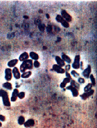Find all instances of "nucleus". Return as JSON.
<instances>
[{
  "label": "nucleus",
  "instance_id": "17",
  "mask_svg": "<svg viewBox=\"0 0 97 128\" xmlns=\"http://www.w3.org/2000/svg\"><path fill=\"white\" fill-rule=\"evenodd\" d=\"M19 60L18 59H13V60H10L8 62V66L10 68H14L16 67L17 64H18Z\"/></svg>",
  "mask_w": 97,
  "mask_h": 128
},
{
  "label": "nucleus",
  "instance_id": "27",
  "mask_svg": "<svg viewBox=\"0 0 97 128\" xmlns=\"http://www.w3.org/2000/svg\"><path fill=\"white\" fill-rule=\"evenodd\" d=\"M33 64H34V68H39L41 66L40 62H39L38 60H35V61H34L33 62Z\"/></svg>",
  "mask_w": 97,
  "mask_h": 128
},
{
  "label": "nucleus",
  "instance_id": "4",
  "mask_svg": "<svg viewBox=\"0 0 97 128\" xmlns=\"http://www.w3.org/2000/svg\"><path fill=\"white\" fill-rule=\"evenodd\" d=\"M80 55H76L75 56L74 60V62L72 64L71 67L74 69V70H79L80 69Z\"/></svg>",
  "mask_w": 97,
  "mask_h": 128
},
{
  "label": "nucleus",
  "instance_id": "31",
  "mask_svg": "<svg viewBox=\"0 0 97 128\" xmlns=\"http://www.w3.org/2000/svg\"><path fill=\"white\" fill-rule=\"evenodd\" d=\"M6 117L0 114V121L2 122H6Z\"/></svg>",
  "mask_w": 97,
  "mask_h": 128
},
{
  "label": "nucleus",
  "instance_id": "29",
  "mask_svg": "<svg viewBox=\"0 0 97 128\" xmlns=\"http://www.w3.org/2000/svg\"><path fill=\"white\" fill-rule=\"evenodd\" d=\"M85 82H86V80H85L84 78H81V77L78 78V84H84Z\"/></svg>",
  "mask_w": 97,
  "mask_h": 128
},
{
  "label": "nucleus",
  "instance_id": "25",
  "mask_svg": "<svg viewBox=\"0 0 97 128\" xmlns=\"http://www.w3.org/2000/svg\"><path fill=\"white\" fill-rule=\"evenodd\" d=\"M70 74L71 76H73V77L75 78H78L80 77V74H79L78 72H77L76 71V70H71V72Z\"/></svg>",
  "mask_w": 97,
  "mask_h": 128
},
{
  "label": "nucleus",
  "instance_id": "5",
  "mask_svg": "<svg viewBox=\"0 0 97 128\" xmlns=\"http://www.w3.org/2000/svg\"><path fill=\"white\" fill-rule=\"evenodd\" d=\"M60 16L64 19L67 22L70 23L72 22V17L71 16L70 14H69L67 12L66 10H61L60 11Z\"/></svg>",
  "mask_w": 97,
  "mask_h": 128
},
{
  "label": "nucleus",
  "instance_id": "23",
  "mask_svg": "<svg viewBox=\"0 0 97 128\" xmlns=\"http://www.w3.org/2000/svg\"><path fill=\"white\" fill-rule=\"evenodd\" d=\"M25 122H26V119H25L24 116H19L18 118V124L20 126H23V125L24 124Z\"/></svg>",
  "mask_w": 97,
  "mask_h": 128
},
{
  "label": "nucleus",
  "instance_id": "12",
  "mask_svg": "<svg viewBox=\"0 0 97 128\" xmlns=\"http://www.w3.org/2000/svg\"><path fill=\"white\" fill-rule=\"evenodd\" d=\"M12 74L13 77L16 80H20L21 78V72L20 71V69H18L17 67H14L12 69Z\"/></svg>",
  "mask_w": 97,
  "mask_h": 128
},
{
  "label": "nucleus",
  "instance_id": "30",
  "mask_svg": "<svg viewBox=\"0 0 97 128\" xmlns=\"http://www.w3.org/2000/svg\"><path fill=\"white\" fill-rule=\"evenodd\" d=\"M64 67H65V68H64L65 71L67 72H68L70 70L71 68H72V67H71L70 64H66V66H65Z\"/></svg>",
  "mask_w": 97,
  "mask_h": 128
},
{
  "label": "nucleus",
  "instance_id": "18",
  "mask_svg": "<svg viewBox=\"0 0 97 128\" xmlns=\"http://www.w3.org/2000/svg\"><path fill=\"white\" fill-rule=\"evenodd\" d=\"M61 58L68 64H71L72 63V60L71 59L70 57L66 54H62V55L61 56Z\"/></svg>",
  "mask_w": 97,
  "mask_h": 128
},
{
  "label": "nucleus",
  "instance_id": "19",
  "mask_svg": "<svg viewBox=\"0 0 97 128\" xmlns=\"http://www.w3.org/2000/svg\"><path fill=\"white\" fill-rule=\"evenodd\" d=\"M29 56L30 58H31V60H38L40 59V56H39L38 54H37L36 52H31L29 53Z\"/></svg>",
  "mask_w": 97,
  "mask_h": 128
},
{
  "label": "nucleus",
  "instance_id": "26",
  "mask_svg": "<svg viewBox=\"0 0 97 128\" xmlns=\"http://www.w3.org/2000/svg\"><path fill=\"white\" fill-rule=\"evenodd\" d=\"M92 89V85L91 83H88V84H87L86 86H85L84 88V92H89L90 90H91Z\"/></svg>",
  "mask_w": 97,
  "mask_h": 128
},
{
  "label": "nucleus",
  "instance_id": "21",
  "mask_svg": "<svg viewBox=\"0 0 97 128\" xmlns=\"http://www.w3.org/2000/svg\"><path fill=\"white\" fill-rule=\"evenodd\" d=\"M32 74V71L28 70V71H26V72H24V73L21 74V78H22V79H28V78H30Z\"/></svg>",
  "mask_w": 97,
  "mask_h": 128
},
{
  "label": "nucleus",
  "instance_id": "20",
  "mask_svg": "<svg viewBox=\"0 0 97 128\" xmlns=\"http://www.w3.org/2000/svg\"><path fill=\"white\" fill-rule=\"evenodd\" d=\"M2 87L4 89H6V90H13V86H12V83H10V82H6L2 84Z\"/></svg>",
  "mask_w": 97,
  "mask_h": 128
},
{
  "label": "nucleus",
  "instance_id": "14",
  "mask_svg": "<svg viewBox=\"0 0 97 128\" xmlns=\"http://www.w3.org/2000/svg\"><path fill=\"white\" fill-rule=\"evenodd\" d=\"M35 124H36V122L34 119H29L25 122L24 126L25 128H32L35 126Z\"/></svg>",
  "mask_w": 97,
  "mask_h": 128
},
{
  "label": "nucleus",
  "instance_id": "16",
  "mask_svg": "<svg viewBox=\"0 0 97 128\" xmlns=\"http://www.w3.org/2000/svg\"><path fill=\"white\" fill-rule=\"evenodd\" d=\"M72 80V79H70V78H65L63 81L60 83V88H62V89H64L66 87V85L68 84H70V82L71 80Z\"/></svg>",
  "mask_w": 97,
  "mask_h": 128
},
{
  "label": "nucleus",
  "instance_id": "10",
  "mask_svg": "<svg viewBox=\"0 0 97 128\" xmlns=\"http://www.w3.org/2000/svg\"><path fill=\"white\" fill-rule=\"evenodd\" d=\"M52 70L53 71H54L57 73V74H65V71L64 68H62L60 66H59L58 65H57V64H54L52 66Z\"/></svg>",
  "mask_w": 97,
  "mask_h": 128
},
{
  "label": "nucleus",
  "instance_id": "9",
  "mask_svg": "<svg viewBox=\"0 0 97 128\" xmlns=\"http://www.w3.org/2000/svg\"><path fill=\"white\" fill-rule=\"evenodd\" d=\"M94 90L92 89L91 90H90L89 92H84L82 94L80 95V97L82 100H86L87 99H88L90 96H93L94 94Z\"/></svg>",
  "mask_w": 97,
  "mask_h": 128
},
{
  "label": "nucleus",
  "instance_id": "28",
  "mask_svg": "<svg viewBox=\"0 0 97 128\" xmlns=\"http://www.w3.org/2000/svg\"><path fill=\"white\" fill-rule=\"evenodd\" d=\"M25 97H26V93H25L24 92H19V94H18L19 99H20V100H23V99H24Z\"/></svg>",
  "mask_w": 97,
  "mask_h": 128
},
{
  "label": "nucleus",
  "instance_id": "32",
  "mask_svg": "<svg viewBox=\"0 0 97 128\" xmlns=\"http://www.w3.org/2000/svg\"><path fill=\"white\" fill-rule=\"evenodd\" d=\"M65 75H66V78H70V79H72V76H71L69 72H65Z\"/></svg>",
  "mask_w": 97,
  "mask_h": 128
},
{
  "label": "nucleus",
  "instance_id": "3",
  "mask_svg": "<svg viewBox=\"0 0 97 128\" xmlns=\"http://www.w3.org/2000/svg\"><path fill=\"white\" fill-rule=\"evenodd\" d=\"M56 21L58 23H60V24L62 26V27H64V28H70V23L67 22L60 15V14H58V15L56 16Z\"/></svg>",
  "mask_w": 97,
  "mask_h": 128
},
{
  "label": "nucleus",
  "instance_id": "2",
  "mask_svg": "<svg viewBox=\"0 0 97 128\" xmlns=\"http://www.w3.org/2000/svg\"><path fill=\"white\" fill-rule=\"evenodd\" d=\"M0 98H2L3 104L5 107H10L11 101L8 92L4 89H0Z\"/></svg>",
  "mask_w": 97,
  "mask_h": 128
},
{
  "label": "nucleus",
  "instance_id": "24",
  "mask_svg": "<svg viewBox=\"0 0 97 128\" xmlns=\"http://www.w3.org/2000/svg\"><path fill=\"white\" fill-rule=\"evenodd\" d=\"M89 79L90 80V83L92 85V87H94L96 86V80H95V78L94 75L92 74H91L89 76Z\"/></svg>",
  "mask_w": 97,
  "mask_h": 128
},
{
  "label": "nucleus",
  "instance_id": "13",
  "mask_svg": "<svg viewBox=\"0 0 97 128\" xmlns=\"http://www.w3.org/2000/svg\"><path fill=\"white\" fill-rule=\"evenodd\" d=\"M54 58L57 65H58L59 66H60L62 68H64V67L66 66V62L61 58V57H60V56H56Z\"/></svg>",
  "mask_w": 97,
  "mask_h": 128
},
{
  "label": "nucleus",
  "instance_id": "7",
  "mask_svg": "<svg viewBox=\"0 0 97 128\" xmlns=\"http://www.w3.org/2000/svg\"><path fill=\"white\" fill-rule=\"evenodd\" d=\"M91 73H92V66L90 64H88L86 68L84 69L82 73V75L85 79H89V76L91 74Z\"/></svg>",
  "mask_w": 97,
  "mask_h": 128
},
{
  "label": "nucleus",
  "instance_id": "11",
  "mask_svg": "<svg viewBox=\"0 0 97 128\" xmlns=\"http://www.w3.org/2000/svg\"><path fill=\"white\" fill-rule=\"evenodd\" d=\"M19 90L18 88H15L13 90V92L12 93V96L10 98V101L12 102H16L18 98V94H19Z\"/></svg>",
  "mask_w": 97,
  "mask_h": 128
},
{
  "label": "nucleus",
  "instance_id": "8",
  "mask_svg": "<svg viewBox=\"0 0 97 128\" xmlns=\"http://www.w3.org/2000/svg\"><path fill=\"white\" fill-rule=\"evenodd\" d=\"M65 89L67 90H69V91H70L71 93H72V96L73 97H74V98H76V97H78V96H79V90H78L76 88H74V87H73V86H66V88H65Z\"/></svg>",
  "mask_w": 97,
  "mask_h": 128
},
{
  "label": "nucleus",
  "instance_id": "6",
  "mask_svg": "<svg viewBox=\"0 0 97 128\" xmlns=\"http://www.w3.org/2000/svg\"><path fill=\"white\" fill-rule=\"evenodd\" d=\"M13 78L12 70V68H7L5 70V79L7 82H10Z\"/></svg>",
  "mask_w": 97,
  "mask_h": 128
},
{
  "label": "nucleus",
  "instance_id": "1",
  "mask_svg": "<svg viewBox=\"0 0 97 128\" xmlns=\"http://www.w3.org/2000/svg\"><path fill=\"white\" fill-rule=\"evenodd\" d=\"M33 68H34L33 60L31 59H28V60H25L22 62V64L20 66V71L22 74L26 71L33 70Z\"/></svg>",
  "mask_w": 97,
  "mask_h": 128
},
{
  "label": "nucleus",
  "instance_id": "22",
  "mask_svg": "<svg viewBox=\"0 0 97 128\" xmlns=\"http://www.w3.org/2000/svg\"><path fill=\"white\" fill-rule=\"evenodd\" d=\"M70 86L76 88L78 90H80V84H78L77 82H76V80H74V79H72V80H71L70 82Z\"/></svg>",
  "mask_w": 97,
  "mask_h": 128
},
{
  "label": "nucleus",
  "instance_id": "33",
  "mask_svg": "<svg viewBox=\"0 0 97 128\" xmlns=\"http://www.w3.org/2000/svg\"><path fill=\"white\" fill-rule=\"evenodd\" d=\"M2 126H3L2 123V122H1V121H0V128H2Z\"/></svg>",
  "mask_w": 97,
  "mask_h": 128
},
{
  "label": "nucleus",
  "instance_id": "15",
  "mask_svg": "<svg viewBox=\"0 0 97 128\" xmlns=\"http://www.w3.org/2000/svg\"><path fill=\"white\" fill-rule=\"evenodd\" d=\"M29 58H30V56H29V53H28L27 52H23L22 54H20V56H19L18 60L20 62H22L25 60H28Z\"/></svg>",
  "mask_w": 97,
  "mask_h": 128
}]
</instances>
